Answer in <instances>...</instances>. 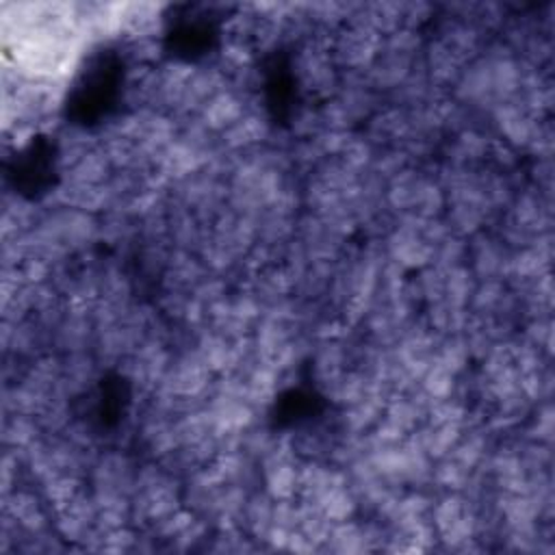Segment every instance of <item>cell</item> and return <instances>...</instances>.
I'll return each instance as SVG.
<instances>
[{
	"mask_svg": "<svg viewBox=\"0 0 555 555\" xmlns=\"http://www.w3.org/2000/svg\"><path fill=\"white\" fill-rule=\"evenodd\" d=\"M113 173H115V169L98 143V147H93L89 154H85L67 171H63L61 180L74 182V184H85V186H100V184H106Z\"/></svg>",
	"mask_w": 555,
	"mask_h": 555,
	"instance_id": "4fadbf2b",
	"label": "cell"
},
{
	"mask_svg": "<svg viewBox=\"0 0 555 555\" xmlns=\"http://www.w3.org/2000/svg\"><path fill=\"white\" fill-rule=\"evenodd\" d=\"M165 22V4L160 2H124L119 39H160Z\"/></svg>",
	"mask_w": 555,
	"mask_h": 555,
	"instance_id": "52a82bcc",
	"label": "cell"
},
{
	"mask_svg": "<svg viewBox=\"0 0 555 555\" xmlns=\"http://www.w3.org/2000/svg\"><path fill=\"white\" fill-rule=\"evenodd\" d=\"M2 514H7L26 533L52 527V512L39 490L33 486H20L2 494Z\"/></svg>",
	"mask_w": 555,
	"mask_h": 555,
	"instance_id": "8992f818",
	"label": "cell"
},
{
	"mask_svg": "<svg viewBox=\"0 0 555 555\" xmlns=\"http://www.w3.org/2000/svg\"><path fill=\"white\" fill-rule=\"evenodd\" d=\"M61 362H63V386H65V390L72 399L95 390L100 371L104 366L91 349L89 351L61 353Z\"/></svg>",
	"mask_w": 555,
	"mask_h": 555,
	"instance_id": "9c48e42d",
	"label": "cell"
},
{
	"mask_svg": "<svg viewBox=\"0 0 555 555\" xmlns=\"http://www.w3.org/2000/svg\"><path fill=\"white\" fill-rule=\"evenodd\" d=\"M139 464L126 449H100L87 477L93 501H130Z\"/></svg>",
	"mask_w": 555,
	"mask_h": 555,
	"instance_id": "7a4b0ae2",
	"label": "cell"
},
{
	"mask_svg": "<svg viewBox=\"0 0 555 555\" xmlns=\"http://www.w3.org/2000/svg\"><path fill=\"white\" fill-rule=\"evenodd\" d=\"M273 507H275V499H271L262 488H258V490L249 492L245 507L241 512V518H238L241 529L247 535H251L260 544L262 551H264L262 544L273 529Z\"/></svg>",
	"mask_w": 555,
	"mask_h": 555,
	"instance_id": "8fae6325",
	"label": "cell"
},
{
	"mask_svg": "<svg viewBox=\"0 0 555 555\" xmlns=\"http://www.w3.org/2000/svg\"><path fill=\"white\" fill-rule=\"evenodd\" d=\"M46 436L37 423L35 416L30 414H4L2 416V447L7 449H26L35 440Z\"/></svg>",
	"mask_w": 555,
	"mask_h": 555,
	"instance_id": "5bb4252c",
	"label": "cell"
},
{
	"mask_svg": "<svg viewBox=\"0 0 555 555\" xmlns=\"http://www.w3.org/2000/svg\"><path fill=\"white\" fill-rule=\"evenodd\" d=\"M247 111V98L238 91H234L232 87L221 89L219 93H215L204 108L199 111L197 119L212 132V134H221L225 132L230 126H234L243 113Z\"/></svg>",
	"mask_w": 555,
	"mask_h": 555,
	"instance_id": "ba28073f",
	"label": "cell"
},
{
	"mask_svg": "<svg viewBox=\"0 0 555 555\" xmlns=\"http://www.w3.org/2000/svg\"><path fill=\"white\" fill-rule=\"evenodd\" d=\"M293 74L308 102L321 104L334 98L340 87V69L334 65L323 37H310L295 46Z\"/></svg>",
	"mask_w": 555,
	"mask_h": 555,
	"instance_id": "6da1fadb",
	"label": "cell"
},
{
	"mask_svg": "<svg viewBox=\"0 0 555 555\" xmlns=\"http://www.w3.org/2000/svg\"><path fill=\"white\" fill-rule=\"evenodd\" d=\"M382 37L360 22H345L327 39V50L340 74H362L375 61Z\"/></svg>",
	"mask_w": 555,
	"mask_h": 555,
	"instance_id": "3957f363",
	"label": "cell"
},
{
	"mask_svg": "<svg viewBox=\"0 0 555 555\" xmlns=\"http://www.w3.org/2000/svg\"><path fill=\"white\" fill-rule=\"evenodd\" d=\"M512 249L490 230H481L466 243V267L475 280H503Z\"/></svg>",
	"mask_w": 555,
	"mask_h": 555,
	"instance_id": "5b68a950",
	"label": "cell"
},
{
	"mask_svg": "<svg viewBox=\"0 0 555 555\" xmlns=\"http://www.w3.org/2000/svg\"><path fill=\"white\" fill-rule=\"evenodd\" d=\"M273 137V124L267 106L260 102V93L247 98V111L243 117L219 134V143L225 152L245 154L267 145Z\"/></svg>",
	"mask_w": 555,
	"mask_h": 555,
	"instance_id": "277c9868",
	"label": "cell"
},
{
	"mask_svg": "<svg viewBox=\"0 0 555 555\" xmlns=\"http://www.w3.org/2000/svg\"><path fill=\"white\" fill-rule=\"evenodd\" d=\"M41 215H43V206H37L13 191L2 193V210H0L2 236L28 234L39 223Z\"/></svg>",
	"mask_w": 555,
	"mask_h": 555,
	"instance_id": "30bf717a",
	"label": "cell"
},
{
	"mask_svg": "<svg viewBox=\"0 0 555 555\" xmlns=\"http://www.w3.org/2000/svg\"><path fill=\"white\" fill-rule=\"evenodd\" d=\"M98 143L100 139L91 130L82 126H63L56 132V143H54V156L61 173L67 171L72 165H76L93 147H98Z\"/></svg>",
	"mask_w": 555,
	"mask_h": 555,
	"instance_id": "7c38bea8",
	"label": "cell"
}]
</instances>
